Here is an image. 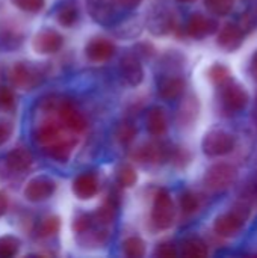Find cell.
Here are the masks:
<instances>
[{
    "mask_svg": "<svg viewBox=\"0 0 257 258\" xmlns=\"http://www.w3.org/2000/svg\"><path fill=\"white\" fill-rule=\"evenodd\" d=\"M6 209H8V198L3 192H0V218L5 215Z\"/></svg>",
    "mask_w": 257,
    "mask_h": 258,
    "instance_id": "cell-46",
    "label": "cell"
},
{
    "mask_svg": "<svg viewBox=\"0 0 257 258\" xmlns=\"http://www.w3.org/2000/svg\"><path fill=\"white\" fill-rule=\"evenodd\" d=\"M56 115H58L59 121L64 124V127L70 128L71 132L80 133V132H83L86 128V119H85V116L65 97H64L61 106L58 107Z\"/></svg>",
    "mask_w": 257,
    "mask_h": 258,
    "instance_id": "cell-12",
    "label": "cell"
},
{
    "mask_svg": "<svg viewBox=\"0 0 257 258\" xmlns=\"http://www.w3.org/2000/svg\"><path fill=\"white\" fill-rule=\"evenodd\" d=\"M250 213L251 207L247 203H238L230 209V212L217 216L214 222V231L220 237H233L244 228Z\"/></svg>",
    "mask_w": 257,
    "mask_h": 258,
    "instance_id": "cell-1",
    "label": "cell"
},
{
    "mask_svg": "<svg viewBox=\"0 0 257 258\" xmlns=\"http://www.w3.org/2000/svg\"><path fill=\"white\" fill-rule=\"evenodd\" d=\"M20 239L15 236H2L0 237V258L14 257L20 249Z\"/></svg>",
    "mask_w": 257,
    "mask_h": 258,
    "instance_id": "cell-33",
    "label": "cell"
},
{
    "mask_svg": "<svg viewBox=\"0 0 257 258\" xmlns=\"http://www.w3.org/2000/svg\"><path fill=\"white\" fill-rule=\"evenodd\" d=\"M12 132H14V125L5 119H0V147L9 141V138L12 136Z\"/></svg>",
    "mask_w": 257,
    "mask_h": 258,
    "instance_id": "cell-43",
    "label": "cell"
},
{
    "mask_svg": "<svg viewBox=\"0 0 257 258\" xmlns=\"http://www.w3.org/2000/svg\"><path fill=\"white\" fill-rule=\"evenodd\" d=\"M180 254L183 257L189 258H204L209 255V246L208 243L200 237H188L180 245Z\"/></svg>",
    "mask_w": 257,
    "mask_h": 258,
    "instance_id": "cell-24",
    "label": "cell"
},
{
    "mask_svg": "<svg viewBox=\"0 0 257 258\" xmlns=\"http://www.w3.org/2000/svg\"><path fill=\"white\" fill-rule=\"evenodd\" d=\"M179 2H182V3H191V2H195V0H179Z\"/></svg>",
    "mask_w": 257,
    "mask_h": 258,
    "instance_id": "cell-48",
    "label": "cell"
},
{
    "mask_svg": "<svg viewBox=\"0 0 257 258\" xmlns=\"http://www.w3.org/2000/svg\"><path fill=\"white\" fill-rule=\"evenodd\" d=\"M244 36H245V32L238 24V21L236 23H227L220 29L217 42L221 48L232 51V50H236L242 44Z\"/></svg>",
    "mask_w": 257,
    "mask_h": 258,
    "instance_id": "cell-16",
    "label": "cell"
},
{
    "mask_svg": "<svg viewBox=\"0 0 257 258\" xmlns=\"http://www.w3.org/2000/svg\"><path fill=\"white\" fill-rule=\"evenodd\" d=\"M115 44L111 39L101 36L92 38L85 47V54L91 62H106L115 54Z\"/></svg>",
    "mask_w": 257,
    "mask_h": 258,
    "instance_id": "cell-14",
    "label": "cell"
},
{
    "mask_svg": "<svg viewBox=\"0 0 257 258\" xmlns=\"http://www.w3.org/2000/svg\"><path fill=\"white\" fill-rule=\"evenodd\" d=\"M236 178H238V169L233 165L215 163L206 171L203 183L208 190L223 192V190H227L230 186H233Z\"/></svg>",
    "mask_w": 257,
    "mask_h": 258,
    "instance_id": "cell-3",
    "label": "cell"
},
{
    "mask_svg": "<svg viewBox=\"0 0 257 258\" xmlns=\"http://www.w3.org/2000/svg\"><path fill=\"white\" fill-rule=\"evenodd\" d=\"M186 33L191 36V38H195V39H203L209 35H214L218 32L220 29V24L215 18H211L204 14H192L186 23Z\"/></svg>",
    "mask_w": 257,
    "mask_h": 258,
    "instance_id": "cell-11",
    "label": "cell"
},
{
    "mask_svg": "<svg viewBox=\"0 0 257 258\" xmlns=\"http://www.w3.org/2000/svg\"><path fill=\"white\" fill-rule=\"evenodd\" d=\"M115 177H117L118 186H121V187H132L138 180V174H136L135 168L129 163H121L117 168Z\"/></svg>",
    "mask_w": 257,
    "mask_h": 258,
    "instance_id": "cell-30",
    "label": "cell"
},
{
    "mask_svg": "<svg viewBox=\"0 0 257 258\" xmlns=\"http://www.w3.org/2000/svg\"><path fill=\"white\" fill-rule=\"evenodd\" d=\"M250 74L257 82V51H254V54L251 56V60H250Z\"/></svg>",
    "mask_w": 257,
    "mask_h": 258,
    "instance_id": "cell-45",
    "label": "cell"
},
{
    "mask_svg": "<svg viewBox=\"0 0 257 258\" xmlns=\"http://www.w3.org/2000/svg\"><path fill=\"white\" fill-rule=\"evenodd\" d=\"M62 122H56V121H45L41 125H38V128L35 130V141L44 148L47 145H52L55 142H58L59 139L64 138L62 135Z\"/></svg>",
    "mask_w": 257,
    "mask_h": 258,
    "instance_id": "cell-20",
    "label": "cell"
},
{
    "mask_svg": "<svg viewBox=\"0 0 257 258\" xmlns=\"http://www.w3.org/2000/svg\"><path fill=\"white\" fill-rule=\"evenodd\" d=\"M5 165L12 172H26L33 165V156L27 148L17 147L5 156Z\"/></svg>",
    "mask_w": 257,
    "mask_h": 258,
    "instance_id": "cell-18",
    "label": "cell"
},
{
    "mask_svg": "<svg viewBox=\"0 0 257 258\" xmlns=\"http://www.w3.org/2000/svg\"><path fill=\"white\" fill-rule=\"evenodd\" d=\"M185 80L180 76L168 74L159 79L158 82V94L164 100H176L183 94Z\"/></svg>",
    "mask_w": 257,
    "mask_h": 258,
    "instance_id": "cell-19",
    "label": "cell"
},
{
    "mask_svg": "<svg viewBox=\"0 0 257 258\" xmlns=\"http://www.w3.org/2000/svg\"><path fill=\"white\" fill-rule=\"evenodd\" d=\"M77 236H79L77 242L83 248H100V246H103L108 242L109 230H108V227L94 225L88 231H85L82 234H77Z\"/></svg>",
    "mask_w": 257,
    "mask_h": 258,
    "instance_id": "cell-23",
    "label": "cell"
},
{
    "mask_svg": "<svg viewBox=\"0 0 257 258\" xmlns=\"http://www.w3.org/2000/svg\"><path fill=\"white\" fill-rule=\"evenodd\" d=\"M180 209L186 215H192L200 209V198L192 190H185L180 195Z\"/></svg>",
    "mask_w": 257,
    "mask_h": 258,
    "instance_id": "cell-32",
    "label": "cell"
},
{
    "mask_svg": "<svg viewBox=\"0 0 257 258\" xmlns=\"http://www.w3.org/2000/svg\"><path fill=\"white\" fill-rule=\"evenodd\" d=\"M147 30L155 36H165L176 27L174 14L165 6H155L148 11L145 18Z\"/></svg>",
    "mask_w": 257,
    "mask_h": 258,
    "instance_id": "cell-7",
    "label": "cell"
},
{
    "mask_svg": "<svg viewBox=\"0 0 257 258\" xmlns=\"http://www.w3.org/2000/svg\"><path fill=\"white\" fill-rule=\"evenodd\" d=\"M120 76L129 86H138L144 80V68L136 54H126L120 60Z\"/></svg>",
    "mask_w": 257,
    "mask_h": 258,
    "instance_id": "cell-13",
    "label": "cell"
},
{
    "mask_svg": "<svg viewBox=\"0 0 257 258\" xmlns=\"http://www.w3.org/2000/svg\"><path fill=\"white\" fill-rule=\"evenodd\" d=\"M56 190V183L47 175H38L32 178L24 187V198L30 203L47 201Z\"/></svg>",
    "mask_w": 257,
    "mask_h": 258,
    "instance_id": "cell-8",
    "label": "cell"
},
{
    "mask_svg": "<svg viewBox=\"0 0 257 258\" xmlns=\"http://www.w3.org/2000/svg\"><path fill=\"white\" fill-rule=\"evenodd\" d=\"M179 255L177 246L171 242H162L155 249V257L159 258H176Z\"/></svg>",
    "mask_w": 257,
    "mask_h": 258,
    "instance_id": "cell-39",
    "label": "cell"
},
{
    "mask_svg": "<svg viewBox=\"0 0 257 258\" xmlns=\"http://www.w3.org/2000/svg\"><path fill=\"white\" fill-rule=\"evenodd\" d=\"M56 18L58 23L64 27H71L73 24H76V21L79 20V9L76 6V2L67 0L61 3V6L56 11Z\"/></svg>",
    "mask_w": 257,
    "mask_h": 258,
    "instance_id": "cell-26",
    "label": "cell"
},
{
    "mask_svg": "<svg viewBox=\"0 0 257 258\" xmlns=\"http://www.w3.org/2000/svg\"><path fill=\"white\" fill-rule=\"evenodd\" d=\"M15 104V95L8 86H0V106L11 109Z\"/></svg>",
    "mask_w": 257,
    "mask_h": 258,
    "instance_id": "cell-41",
    "label": "cell"
},
{
    "mask_svg": "<svg viewBox=\"0 0 257 258\" xmlns=\"http://www.w3.org/2000/svg\"><path fill=\"white\" fill-rule=\"evenodd\" d=\"M76 147V139L71 138H62L58 142L47 145L42 148V151L53 160L59 162V163H65L68 162V159L71 157V153Z\"/></svg>",
    "mask_w": 257,
    "mask_h": 258,
    "instance_id": "cell-22",
    "label": "cell"
},
{
    "mask_svg": "<svg viewBox=\"0 0 257 258\" xmlns=\"http://www.w3.org/2000/svg\"><path fill=\"white\" fill-rule=\"evenodd\" d=\"M142 30V24L138 18L130 17L126 21H121L117 27V36L120 38H135Z\"/></svg>",
    "mask_w": 257,
    "mask_h": 258,
    "instance_id": "cell-31",
    "label": "cell"
},
{
    "mask_svg": "<svg viewBox=\"0 0 257 258\" xmlns=\"http://www.w3.org/2000/svg\"><path fill=\"white\" fill-rule=\"evenodd\" d=\"M176 219V207L167 189H159L155 195L151 209V222L158 230H168Z\"/></svg>",
    "mask_w": 257,
    "mask_h": 258,
    "instance_id": "cell-2",
    "label": "cell"
},
{
    "mask_svg": "<svg viewBox=\"0 0 257 258\" xmlns=\"http://www.w3.org/2000/svg\"><path fill=\"white\" fill-rule=\"evenodd\" d=\"M254 122H256V125H257V101H256V106H254Z\"/></svg>",
    "mask_w": 257,
    "mask_h": 258,
    "instance_id": "cell-47",
    "label": "cell"
},
{
    "mask_svg": "<svg viewBox=\"0 0 257 258\" xmlns=\"http://www.w3.org/2000/svg\"><path fill=\"white\" fill-rule=\"evenodd\" d=\"M64 45V36L53 29L39 30L32 39V48L38 54H53L58 53Z\"/></svg>",
    "mask_w": 257,
    "mask_h": 258,
    "instance_id": "cell-10",
    "label": "cell"
},
{
    "mask_svg": "<svg viewBox=\"0 0 257 258\" xmlns=\"http://www.w3.org/2000/svg\"><path fill=\"white\" fill-rule=\"evenodd\" d=\"M95 225L94 222V215L89 213H80L74 218L73 221V231L76 234H82L85 231H88L89 228H92Z\"/></svg>",
    "mask_w": 257,
    "mask_h": 258,
    "instance_id": "cell-37",
    "label": "cell"
},
{
    "mask_svg": "<svg viewBox=\"0 0 257 258\" xmlns=\"http://www.w3.org/2000/svg\"><path fill=\"white\" fill-rule=\"evenodd\" d=\"M59 230H61V218L58 215H48L39 222L36 233L41 239H48L56 236Z\"/></svg>",
    "mask_w": 257,
    "mask_h": 258,
    "instance_id": "cell-28",
    "label": "cell"
},
{
    "mask_svg": "<svg viewBox=\"0 0 257 258\" xmlns=\"http://www.w3.org/2000/svg\"><path fill=\"white\" fill-rule=\"evenodd\" d=\"M238 24L244 29L245 33L251 32L257 26V17L254 14H251V12H245V14L241 15V20L238 21Z\"/></svg>",
    "mask_w": 257,
    "mask_h": 258,
    "instance_id": "cell-42",
    "label": "cell"
},
{
    "mask_svg": "<svg viewBox=\"0 0 257 258\" xmlns=\"http://www.w3.org/2000/svg\"><path fill=\"white\" fill-rule=\"evenodd\" d=\"M118 200H115L114 197H109V200L100 207L97 209V212L94 213V222L95 225L100 227H109L115 216H117V210H118Z\"/></svg>",
    "mask_w": 257,
    "mask_h": 258,
    "instance_id": "cell-25",
    "label": "cell"
},
{
    "mask_svg": "<svg viewBox=\"0 0 257 258\" xmlns=\"http://www.w3.org/2000/svg\"><path fill=\"white\" fill-rule=\"evenodd\" d=\"M117 0H86V9L89 17L98 24H111L115 18Z\"/></svg>",
    "mask_w": 257,
    "mask_h": 258,
    "instance_id": "cell-15",
    "label": "cell"
},
{
    "mask_svg": "<svg viewBox=\"0 0 257 258\" xmlns=\"http://www.w3.org/2000/svg\"><path fill=\"white\" fill-rule=\"evenodd\" d=\"M209 79H211L215 85L221 86V85L227 83L229 80H232L233 77H232L230 70H229L226 65L215 63V65L211 67V70H209Z\"/></svg>",
    "mask_w": 257,
    "mask_h": 258,
    "instance_id": "cell-35",
    "label": "cell"
},
{
    "mask_svg": "<svg viewBox=\"0 0 257 258\" xmlns=\"http://www.w3.org/2000/svg\"><path fill=\"white\" fill-rule=\"evenodd\" d=\"M142 0H117V3L120 6H123L124 9H135L141 5Z\"/></svg>",
    "mask_w": 257,
    "mask_h": 258,
    "instance_id": "cell-44",
    "label": "cell"
},
{
    "mask_svg": "<svg viewBox=\"0 0 257 258\" xmlns=\"http://www.w3.org/2000/svg\"><path fill=\"white\" fill-rule=\"evenodd\" d=\"M173 147L167 144H144L139 148H136L132 154L133 159H136L141 163H164L168 162L171 157Z\"/></svg>",
    "mask_w": 257,
    "mask_h": 258,
    "instance_id": "cell-9",
    "label": "cell"
},
{
    "mask_svg": "<svg viewBox=\"0 0 257 258\" xmlns=\"http://www.w3.org/2000/svg\"><path fill=\"white\" fill-rule=\"evenodd\" d=\"M179 118H180V124L192 122L197 118V98L189 97L188 100L183 101L182 112L179 113Z\"/></svg>",
    "mask_w": 257,
    "mask_h": 258,
    "instance_id": "cell-36",
    "label": "cell"
},
{
    "mask_svg": "<svg viewBox=\"0 0 257 258\" xmlns=\"http://www.w3.org/2000/svg\"><path fill=\"white\" fill-rule=\"evenodd\" d=\"M18 9L24 11V12H39L44 5H45V0H11Z\"/></svg>",
    "mask_w": 257,
    "mask_h": 258,
    "instance_id": "cell-38",
    "label": "cell"
},
{
    "mask_svg": "<svg viewBox=\"0 0 257 258\" xmlns=\"http://www.w3.org/2000/svg\"><path fill=\"white\" fill-rule=\"evenodd\" d=\"M73 192L79 200H91L98 192V178L94 172H82L73 181Z\"/></svg>",
    "mask_w": 257,
    "mask_h": 258,
    "instance_id": "cell-17",
    "label": "cell"
},
{
    "mask_svg": "<svg viewBox=\"0 0 257 258\" xmlns=\"http://www.w3.org/2000/svg\"><path fill=\"white\" fill-rule=\"evenodd\" d=\"M220 100H221L223 109L227 113L233 115V113L242 112L247 107L250 101V95L241 83L232 79L227 83L220 86Z\"/></svg>",
    "mask_w": 257,
    "mask_h": 258,
    "instance_id": "cell-4",
    "label": "cell"
},
{
    "mask_svg": "<svg viewBox=\"0 0 257 258\" xmlns=\"http://www.w3.org/2000/svg\"><path fill=\"white\" fill-rule=\"evenodd\" d=\"M236 147V139L226 130L214 128L208 132L201 141V150L208 157H221L232 153Z\"/></svg>",
    "mask_w": 257,
    "mask_h": 258,
    "instance_id": "cell-5",
    "label": "cell"
},
{
    "mask_svg": "<svg viewBox=\"0 0 257 258\" xmlns=\"http://www.w3.org/2000/svg\"><path fill=\"white\" fill-rule=\"evenodd\" d=\"M121 248H123L124 255L129 258H141L144 257V254H145V243L138 236L127 237L121 243Z\"/></svg>",
    "mask_w": 257,
    "mask_h": 258,
    "instance_id": "cell-29",
    "label": "cell"
},
{
    "mask_svg": "<svg viewBox=\"0 0 257 258\" xmlns=\"http://www.w3.org/2000/svg\"><path fill=\"white\" fill-rule=\"evenodd\" d=\"M188 160H189V153H188L185 148H174V147H173L170 162L176 163L177 166H183V165L188 163Z\"/></svg>",
    "mask_w": 257,
    "mask_h": 258,
    "instance_id": "cell-40",
    "label": "cell"
},
{
    "mask_svg": "<svg viewBox=\"0 0 257 258\" xmlns=\"http://www.w3.org/2000/svg\"><path fill=\"white\" fill-rule=\"evenodd\" d=\"M235 0H204L206 8L217 17L229 15L233 9Z\"/></svg>",
    "mask_w": 257,
    "mask_h": 258,
    "instance_id": "cell-34",
    "label": "cell"
},
{
    "mask_svg": "<svg viewBox=\"0 0 257 258\" xmlns=\"http://www.w3.org/2000/svg\"><path fill=\"white\" fill-rule=\"evenodd\" d=\"M138 135V128L136 124L132 119H123L115 130V138L121 145H129L135 141Z\"/></svg>",
    "mask_w": 257,
    "mask_h": 258,
    "instance_id": "cell-27",
    "label": "cell"
},
{
    "mask_svg": "<svg viewBox=\"0 0 257 258\" xmlns=\"http://www.w3.org/2000/svg\"><path fill=\"white\" fill-rule=\"evenodd\" d=\"M145 127H147V132L155 138L165 135L167 127H168L165 110L159 106L150 107L145 113Z\"/></svg>",
    "mask_w": 257,
    "mask_h": 258,
    "instance_id": "cell-21",
    "label": "cell"
},
{
    "mask_svg": "<svg viewBox=\"0 0 257 258\" xmlns=\"http://www.w3.org/2000/svg\"><path fill=\"white\" fill-rule=\"evenodd\" d=\"M9 79L15 88L29 91L36 88L42 82L44 76L36 65L27 62H17L9 70Z\"/></svg>",
    "mask_w": 257,
    "mask_h": 258,
    "instance_id": "cell-6",
    "label": "cell"
}]
</instances>
